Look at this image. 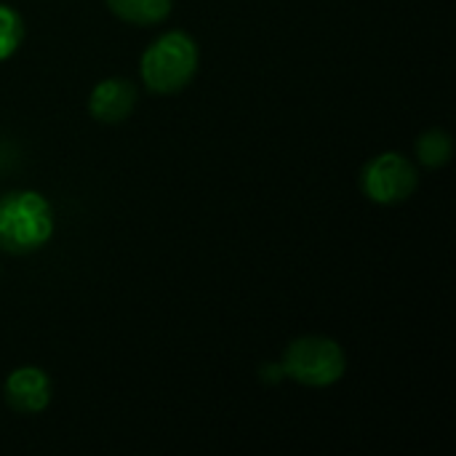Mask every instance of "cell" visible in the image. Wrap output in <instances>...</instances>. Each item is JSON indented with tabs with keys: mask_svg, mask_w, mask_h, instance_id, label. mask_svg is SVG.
Segmentation results:
<instances>
[{
	"mask_svg": "<svg viewBox=\"0 0 456 456\" xmlns=\"http://www.w3.org/2000/svg\"><path fill=\"white\" fill-rule=\"evenodd\" d=\"M200 67L198 40L184 29H168L158 35L139 59V75L150 94L174 96L184 91Z\"/></svg>",
	"mask_w": 456,
	"mask_h": 456,
	"instance_id": "7a4b0ae2",
	"label": "cell"
},
{
	"mask_svg": "<svg viewBox=\"0 0 456 456\" xmlns=\"http://www.w3.org/2000/svg\"><path fill=\"white\" fill-rule=\"evenodd\" d=\"M3 398L8 409L24 417L43 414L51 406L53 385L51 377L40 366H19L3 382Z\"/></svg>",
	"mask_w": 456,
	"mask_h": 456,
	"instance_id": "5b68a950",
	"label": "cell"
},
{
	"mask_svg": "<svg viewBox=\"0 0 456 456\" xmlns=\"http://www.w3.org/2000/svg\"><path fill=\"white\" fill-rule=\"evenodd\" d=\"M281 371L302 387L323 390L337 385L347 374V353L331 337L307 334L286 347Z\"/></svg>",
	"mask_w": 456,
	"mask_h": 456,
	"instance_id": "3957f363",
	"label": "cell"
},
{
	"mask_svg": "<svg viewBox=\"0 0 456 456\" xmlns=\"http://www.w3.org/2000/svg\"><path fill=\"white\" fill-rule=\"evenodd\" d=\"M24 19L16 8L0 3V61H8L24 43Z\"/></svg>",
	"mask_w": 456,
	"mask_h": 456,
	"instance_id": "9c48e42d",
	"label": "cell"
},
{
	"mask_svg": "<svg viewBox=\"0 0 456 456\" xmlns=\"http://www.w3.org/2000/svg\"><path fill=\"white\" fill-rule=\"evenodd\" d=\"M56 216L51 200L37 190H11L0 195V251L27 256L53 238Z\"/></svg>",
	"mask_w": 456,
	"mask_h": 456,
	"instance_id": "6da1fadb",
	"label": "cell"
},
{
	"mask_svg": "<svg viewBox=\"0 0 456 456\" xmlns=\"http://www.w3.org/2000/svg\"><path fill=\"white\" fill-rule=\"evenodd\" d=\"M361 192L377 206L406 203L419 187V171L403 152H379L361 168Z\"/></svg>",
	"mask_w": 456,
	"mask_h": 456,
	"instance_id": "277c9868",
	"label": "cell"
},
{
	"mask_svg": "<svg viewBox=\"0 0 456 456\" xmlns=\"http://www.w3.org/2000/svg\"><path fill=\"white\" fill-rule=\"evenodd\" d=\"M136 107V86L126 77H104L88 94V115L99 123H123Z\"/></svg>",
	"mask_w": 456,
	"mask_h": 456,
	"instance_id": "8992f818",
	"label": "cell"
},
{
	"mask_svg": "<svg viewBox=\"0 0 456 456\" xmlns=\"http://www.w3.org/2000/svg\"><path fill=\"white\" fill-rule=\"evenodd\" d=\"M417 160L419 166L436 171V168H444L452 155H454V139L446 128H428L417 136Z\"/></svg>",
	"mask_w": 456,
	"mask_h": 456,
	"instance_id": "ba28073f",
	"label": "cell"
},
{
	"mask_svg": "<svg viewBox=\"0 0 456 456\" xmlns=\"http://www.w3.org/2000/svg\"><path fill=\"white\" fill-rule=\"evenodd\" d=\"M110 13L126 24L155 27L171 16L174 0H104Z\"/></svg>",
	"mask_w": 456,
	"mask_h": 456,
	"instance_id": "52a82bcc",
	"label": "cell"
}]
</instances>
